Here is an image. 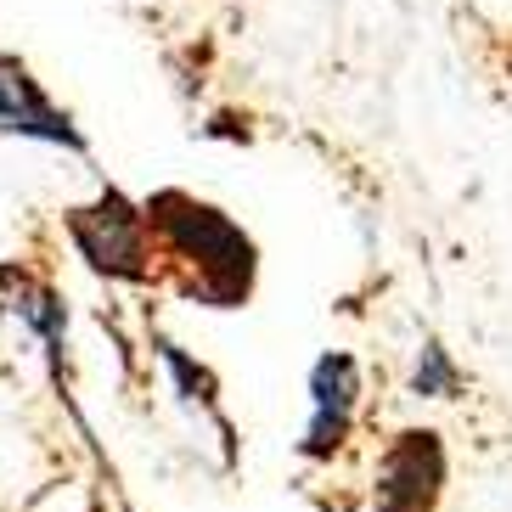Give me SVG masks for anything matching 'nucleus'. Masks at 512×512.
Listing matches in <instances>:
<instances>
[{
  "label": "nucleus",
  "instance_id": "obj_1",
  "mask_svg": "<svg viewBox=\"0 0 512 512\" xmlns=\"http://www.w3.org/2000/svg\"><path fill=\"white\" fill-rule=\"evenodd\" d=\"M147 214V231L164 242V254L175 265L192 271L186 293L214 310H231V304L248 299V287H254V242L248 231L231 226L220 209L209 203H197L186 192H158L141 203Z\"/></svg>",
  "mask_w": 512,
  "mask_h": 512
},
{
  "label": "nucleus",
  "instance_id": "obj_2",
  "mask_svg": "<svg viewBox=\"0 0 512 512\" xmlns=\"http://www.w3.org/2000/svg\"><path fill=\"white\" fill-rule=\"evenodd\" d=\"M68 242L74 254L91 265L96 276L107 282H147L152 276V231H147V214L141 203H130L124 192L107 186L96 203L85 209H68Z\"/></svg>",
  "mask_w": 512,
  "mask_h": 512
},
{
  "label": "nucleus",
  "instance_id": "obj_3",
  "mask_svg": "<svg viewBox=\"0 0 512 512\" xmlns=\"http://www.w3.org/2000/svg\"><path fill=\"white\" fill-rule=\"evenodd\" d=\"M355 400H361V372L344 349H327L316 366H310V422H304L299 456L310 462H327L332 451H344L349 422H355Z\"/></svg>",
  "mask_w": 512,
  "mask_h": 512
},
{
  "label": "nucleus",
  "instance_id": "obj_4",
  "mask_svg": "<svg viewBox=\"0 0 512 512\" xmlns=\"http://www.w3.org/2000/svg\"><path fill=\"white\" fill-rule=\"evenodd\" d=\"M439 484H445L439 434H400L377 467V512H434Z\"/></svg>",
  "mask_w": 512,
  "mask_h": 512
},
{
  "label": "nucleus",
  "instance_id": "obj_5",
  "mask_svg": "<svg viewBox=\"0 0 512 512\" xmlns=\"http://www.w3.org/2000/svg\"><path fill=\"white\" fill-rule=\"evenodd\" d=\"M0 130L46 141V147L85 152V136L74 130V119H68L62 107H51V96L34 85L29 68H23L17 57H0Z\"/></svg>",
  "mask_w": 512,
  "mask_h": 512
},
{
  "label": "nucleus",
  "instance_id": "obj_6",
  "mask_svg": "<svg viewBox=\"0 0 512 512\" xmlns=\"http://www.w3.org/2000/svg\"><path fill=\"white\" fill-rule=\"evenodd\" d=\"M0 287H6V310L40 338L46 361L62 372V361H68V304H62V293L51 282H40V276H29V271H6Z\"/></svg>",
  "mask_w": 512,
  "mask_h": 512
},
{
  "label": "nucleus",
  "instance_id": "obj_7",
  "mask_svg": "<svg viewBox=\"0 0 512 512\" xmlns=\"http://www.w3.org/2000/svg\"><path fill=\"white\" fill-rule=\"evenodd\" d=\"M411 389L428 394V400H445V394H456V366H451V355H445L439 344H422L417 372H411Z\"/></svg>",
  "mask_w": 512,
  "mask_h": 512
},
{
  "label": "nucleus",
  "instance_id": "obj_8",
  "mask_svg": "<svg viewBox=\"0 0 512 512\" xmlns=\"http://www.w3.org/2000/svg\"><path fill=\"white\" fill-rule=\"evenodd\" d=\"M158 355H164V366L175 372V383H181V400H186V406H209V394H214L209 372H197V366L186 361V355L169 344V338H158Z\"/></svg>",
  "mask_w": 512,
  "mask_h": 512
}]
</instances>
